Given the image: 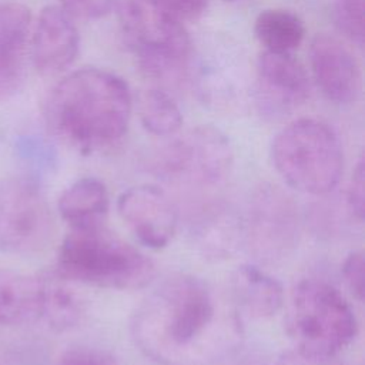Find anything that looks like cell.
I'll return each mask as SVG.
<instances>
[{"label": "cell", "mask_w": 365, "mask_h": 365, "mask_svg": "<svg viewBox=\"0 0 365 365\" xmlns=\"http://www.w3.org/2000/svg\"><path fill=\"white\" fill-rule=\"evenodd\" d=\"M130 331L138 349L163 365H210L242 339L238 309L190 274L155 287L135 309Z\"/></svg>", "instance_id": "6da1fadb"}, {"label": "cell", "mask_w": 365, "mask_h": 365, "mask_svg": "<svg viewBox=\"0 0 365 365\" xmlns=\"http://www.w3.org/2000/svg\"><path fill=\"white\" fill-rule=\"evenodd\" d=\"M133 97L117 74L84 67L58 81L46 100L48 130L81 154L117 144L127 133Z\"/></svg>", "instance_id": "7a4b0ae2"}, {"label": "cell", "mask_w": 365, "mask_h": 365, "mask_svg": "<svg viewBox=\"0 0 365 365\" xmlns=\"http://www.w3.org/2000/svg\"><path fill=\"white\" fill-rule=\"evenodd\" d=\"M56 274L70 282L108 289H140L155 275L153 261L101 225L71 228L58 252Z\"/></svg>", "instance_id": "3957f363"}, {"label": "cell", "mask_w": 365, "mask_h": 365, "mask_svg": "<svg viewBox=\"0 0 365 365\" xmlns=\"http://www.w3.org/2000/svg\"><path fill=\"white\" fill-rule=\"evenodd\" d=\"M285 329L295 351L332 358L355 339L358 322L352 307L334 285L322 279H304L291 292Z\"/></svg>", "instance_id": "277c9868"}, {"label": "cell", "mask_w": 365, "mask_h": 365, "mask_svg": "<svg viewBox=\"0 0 365 365\" xmlns=\"http://www.w3.org/2000/svg\"><path fill=\"white\" fill-rule=\"evenodd\" d=\"M271 160L289 187L311 195L331 192L344 171L338 135L315 118H299L285 125L272 140Z\"/></svg>", "instance_id": "5b68a950"}, {"label": "cell", "mask_w": 365, "mask_h": 365, "mask_svg": "<svg viewBox=\"0 0 365 365\" xmlns=\"http://www.w3.org/2000/svg\"><path fill=\"white\" fill-rule=\"evenodd\" d=\"M117 16L123 40L147 77L167 78L185 67L190 36L155 0H120Z\"/></svg>", "instance_id": "8992f818"}, {"label": "cell", "mask_w": 365, "mask_h": 365, "mask_svg": "<svg viewBox=\"0 0 365 365\" xmlns=\"http://www.w3.org/2000/svg\"><path fill=\"white\" fill-rule=\"evenodd\" d=\"M232 158L231 144L218 128L198 125L163 145L150 168L165 182L204 188L228 177Z\"/></svg>", "instance_id": "52a82bcc"}, {"label": "cell", "mask_w": 365, "mask_h": 365, "mask_svg": "<svg viewBox=\"0 0 365 365\" xmlns=\"http://www.w3.org/2000/svg\"><path fill=\"white\" fill-rule=\"evenodd\" d=\"M244 244L264 264L288 258L301 234V215L294 198L272 184L259 185L251 195L242 218Z\"/></svg>", "instance_id": "ba28073f"}, {"label": "cell", "mask_w": 365, "mask_h": 365, "mask_svg": "<svg viewBox=\"0 0 365 365\" xmlns=\"http://www.w3.org/2000/svg\"><path fill=\"white\" fill-rule=\"evenodd\" d=\"M53 231L48 202L33 180H0V251L36 254L48 245Z\"/></svg>", "instance_id": "9c48e42d"}, {"label": "cell", "mask_w": 365, "mask_h": 365, "mask_svg": "<svg viewBox=\"0 0 365 365\" xmlns=\"http://www.w3.org/2000/svg\"><path fill=\"white\" fill-rule=\"evenodd\" d=\"M117 211L138 242L151 250L168 245L177 231V207L157 185L140 184L124 190L117 198Z\"/></svg>", "instance_id": "30bf717a"}, {"label": "cell", "mask_w": 365, "mask_h": 365, "mask_svg": "<svg viewBox=\"0 0 365 365\" xmlns=\"http://www.w3.org/2000/svg\"><path fill=\"white\" fill-rule=\"evenodd\" d=\"M312 78L322 96L335 104L356 101L362 88V74L351 48L338 37L317 34L309 44Z\"/></svg>", "instance_id": "8fae6325"}, {"label": "cell", "mask_w": 365, "mask_h": 365, "mask_svg": "<svg viewBox=\"0 0 365 365\" xmlns=\"http://www.w3.org/2000/svg\"><path fill=\"white\" fill-rule=\"evenodd\" d=\"M309 90V76L292 53L264 50L257 63L258 104L264 111L289 113L308 100Z\"/></svg>", "instance_id": "7c38bea8"}, {"label": "cell", "mask_w": 365, "mask_h": 365, "mask_svg": "<svg viewBox=\"0 0 365 365\" xmlns=\"http://www.w3.org/2000/svg\"><path fill=\"white\" fill-rule=\"evenodd\" d=\"M31 60L43 76H56L68 68L78 54L80 37L73 17L60 6H46L33 27Z\"/></svg>", "instance_id": "4fadbf2b"}, {"label": "cell", "mask_w": 365, "mask_h": 365, "mask_svg": "<svg viewBox=\"0 0 365 365\" xmlns=\"http://www.w3.org/2000/svg\"><path fill=\"white\" fill-rule=\"evenodd\" d=\"M31 27L30 10L14 1L0 3V101L21 86Z\"/></svg>", "instance_id": "5bb4252c"}, {"label": "cell", "mask_w": 365, "mask_h": 365, "mask_svg": "<svg viewBox=\"0 0 365 365\" xmlns=\"http://www.w3.org/2000/svg\"><path fill=\"white\" fill-rule=\"evenodd\" d=\"M190 235L205 259H228L244 244L242 217L222 202L208 204L192 218Z\"/></svg>", "instance_id": "9a60e30c"}, {"label": "cell", "mask_w": 365, "mask_h": 365, "mask_svg": "<svg viewBox=\"0 0 365 365\" xmlns=\"http://www.w3.org/2000/svg\"><path fill=\"white\" fill-rule=\"evenodd\" d=\"M234 304L255 319L274 317L284 305L282 285L252 264L238 267L232 274Z\"/></svg>", "instance_id": "2e32d148"}, {"label": "cell", "mask_w": 365, "mask_h": 365, "mask_svg": "<svg viewBox=\"0 0 365 365\" xmlns=\"http://www.w3.org/2000/svg\"><path fill=\"white\" fill-rule=\"evenodd\" d=\"M110 207L107 187L96 177H84L68 185L60 195L57 208L70 228L101 225Z\"/></svg>", "instance_id": "e0dca14e"}, {"label": "cell", "mask_w": 365, "mask_h": 365, "mask_svg": "<svg viewBox=\"0 0 365 365\" xmlns=\"http://www.w3.org/2000/svg\"><path fill=\"white\" fill-rule=\"evenodd\" d=\"M40 275L0 268V324L23 325L40 319Z\"/></svg>", "instance_id": "ac0fdd59"}, {"label": "cell", "mask_w": 365, "mask_h": 365, "mask_svg": "<svg viewBox=\"0 0 365 365\" xmlns=\"http://www.w3.org/2000/svg\"><path fill=\"white\" fill-rule=\"evenodd\" d=\"M40 279V319L58 332L74 328L84 314V302L68 285L70 281L57 274L41 275Z\"/></svg>", "instance_id": "d6986e66"}, {"label": "cell", "mask_w": 365, "mask_h": 365, "mask_svg": "<svg viewBox=\"0 0 365 365\" xmlns=\"http://www.w3.org/2000/svg\"><path fill=\"white\" fill-rule=\"evenodd\" d=\"M254 34L265 51L292 53L305 37L304 21L285 9H267L254 21Z\"/></svg>", "instance_id": "ffe728a7"}, {"label": "cell", "mask_w": 365, "mask_h": 365, "mask_svg": "<svg viewBox=\"0 0 365 365\" xmlns=\"http://www.w3.org/2000/svg\"><path fill=\"white\" fill-rule=\"evenodd\" d=\"M137 111L143 127L153 135L170 137L182 125V113L164 90L148 88L140 93Z\"/></svg>", "instance_id": "44dd1931"}, {"label": "cell", "mask_w": 365, "mask_h": 365, "mask_svg": "<svg viewBox=\"0 0 365 365\" xmlns=\"http://www.w3.org/2000/svg\"><path fill=\"white\" fill-rule=\"evenodd\" d=\"M332 21L346 40L364 46V0H334Z\"/></svg>", "instance_id": "7402d4cb"}, {"label": "cell", "mask_w": 365, "mask_h": 365, "mask_svg": "<svg viewBox=\"0 0 365 365\" xmlns=\"http://www.w3.org/2000/svg\"><path fill=\"white\" fill-rule=\"evenodd\" d=\"M58 365H120L107 351L94 346H73L64 351Z\"/></svg>", "instance_id": "603a6c76"}, {"label": "cell", "mask_w": 365, "mask_h": 365, "mask_svg": "<svg viewBox=\"0 0 365 365\" xmlns=\"http://www.w3.org/2000/svg\"><path fill=\"white\" fill-rule=\"evenodd\" d=\"M342 277L351 291L358 299L364 301L365 295V261L361 251H352L342 262Z\"/></svg>", "instance_id": "cb8c5ba5"}, {"label": "cell", "mask_w": 365, "mask_h": 365, "mask_svg": "<svg viewBox=\"0 0 365 365\" xmlns=\"http://www.w3.org/2000/svg\"><path fill=\"white\" fill-rule=\"evenodd\" d=\"M346 202L352 215L358 221L365 217V161L361 157L356 163L346 191Z\"/></svg>", "instance_id": "d4e9b609"}, {"label": "cell", "mask_w": 365, "mask_h": 365, "mask_svg": "<svg viewBox=\"0 0 365 365\" xmlns=\"http://www.w3.org/2000/svg\"><path fill=\"white\" fill-rule=\"evenodd\" d=\"M114 0H60V7L73 19L93 20L106 16Z\"/></svg>", "instance_id": "484cf974"}, {"label": "cell", "mask_w": 365, "mask_h": 365, "mask_svg": "<svg viewBox=\"0 0 365 365\" xmlns=\"http://www.w3.org/2000/svg\"><path fill=\"white\" fill-rule=\"evenodd\" d=\"M177 20H195L207 9L208 0H155Z\"/></svg>", "instance_id": "4316f807"}, {"label": "cell", "mask_w": 365, "mask_h": 365, "mask_svg": "<svg viewBox=\"0 0 365 365\" xmlns=\"http://www.w3.org/2000/svg\"><path fill=\"white\" fill-rule=\"evenodd\" d=\"M275 365H342L336 361L335 356L332 358H315L304 355L298 351H288L282 354Z\"/></svg>", "instance_id": "83f0119b"}, {"label": "cell", "mask_w": 365, "mask_h": 365, "mask_svg": "<svg viewBox=\"0 0 365 365\" xmlns=\"http://www.w3.org/2000/svg\"><path fill=\"white\" fill-rule=\"evenodd\" d=\"M238 365H259V364H257V362H241V364H238Z\"/></svg>", "instance_id": "f1b7e54d"}, {"label": "cell", "mask_w": 365, "mask_h": 365, "mask_svg": "<svg viewBox=\"0 0 365 365\" xmlns=\"http://www.w3.org/2000/svg\"><path fill=\"white\" fill-rule=\"evenodd\" d=\"M225 1H238V0H225Z\"/></svg>", "instance_id": "f546056e"}]
</instances>
